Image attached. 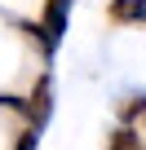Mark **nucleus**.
I'll use <instances>...</instances> for the list:
<instances>
[{
    "label": "nucleus",
    "mask_w": 146,
    "mask_h": 150,
    "mask_svg": "<svg viewBox=\"0 0 146 150\" xmlns=\"http://www.w3.org/2000/svg\"><path fill=\"white\" fill-rule=\"evenodd\" d=\"M62 22H66V0H49L44 22H36V27H40V40H44V53L58 49V40H62Z\"/></svg>",
    "instance_id": "1"
},
{
    "label": "nucleus",
    "mask_w": 146,
    "mask_h": 150,
    "mask_svg": "<svg viewBox=\"0 0 146 150\" xmlns=\"http://www.w3.org/2000/svg\"><path fill=\"white\" fill-rule=\"evenodd\" d=\"M49 93H53V84H49V75H40V84H36V93H31V102H27V119L36 124V132L44 128V119H49Z\"/></svg>",
    "instance_id": "2"
},
{
    "label": "nucleus",
    "mask_w": 146,
    "mask_h": 150,
    "mask_svg": "<svg viewBox=\"0 0 146 150\" xmlns=\"http://www.w3.org/2000/svg\"><path fill=\"white\" fill-rule=\"evenodd\" d=\"M111 22H146V0H111Z\"/></svg>",
    "instance_id": "3"
},
{
    "label": "nucleus",
    "mask_w": 146,
    "mask_h": 150,
    "mask_svg": "<svg viewBox=\"0 0 146 150\" xmlns=\"http://www.w3.org/2000/svg\"><path fill=\"white\" fill-rule=\"evenodd\" d=\"M106 150H142V137H137L133 128H120V132H111Z\"/></svg>",
    "instance_id": "4"
},
{
    "label": "nucleus",
    "mask_w": 146,
    "mask_h": 150,
    "mask_svg": "<svg viewBox=\"0 0 146 150\" xmlns=\"http://www.w3.org/2000/svg\"><path fill=\"white\" fill-rule=\"evenodd\" d=\"M120 119H124V128H128V124H137V119H146V97H133V102L120 110Z\"/></svg>",
    "instance_id": "5"
},
{
    "label": "nucleus",
    "mask_w": 146,
    "mask_h": 150,
    "mask_svg": "<svg viewBox=\"0 0 146 150\" xmlns=\"http://www.w3.org/2000/svg\"><path fill=\"white\" fill-rule=\"evenodd\" d=\"M18 150H36V128H31V132H22V137H18Z\"/></svg>",
    "instance_id": "6"
}]
</instances>
